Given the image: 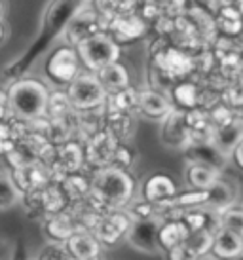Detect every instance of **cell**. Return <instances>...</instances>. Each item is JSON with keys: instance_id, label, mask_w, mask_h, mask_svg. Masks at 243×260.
Here are the masks:
<instances>
[{"instance_id": "obj_29", "label": "cell", "mask_w": 243, "mask_h": 260, "mask_svg": "<svg viewBox=\"0 0 243 260\" xmlns=\"http://www.w3.org/2000/svg\"><path fill=\"white\" fill-rule=\"evenodd\" d=\"M237 260H241V258H237Z\"/></svg>"}, {"instance_id": "obj_24", "label": "cell", "mask_w": 243, "mask_h": 260, "mask_svg": "<svg viewBox=\"0 0 243 260\" xmlns=\"http://www.w3.org/2000/svg\"><path fill=\"white\" fill-rule=\"evenodd\" d=\"M230 158H234L236 166L239 167V169H243V139L237 143V146L234 148V152H232V156H230Z\"/></svg>"}, {"instance_id": "obj_11", "label": "cell", "mask_w": 243, "mask_h": 260, "mask_svg": "<svg viewBox=\"0 0 243 260\" xmlns=\"http://www.w3.org/2000/svg\"><path fill=\"white\" fill-rule=\"evenodd\" d=\"M243 139V122L241 120H230L213 129L211 145L221 152L224 158H230L237 143Z\"/></svg>"}, {"instance_id": "obj_5", "label": "cell", "mask_w": 243, "mask_h": 260, "mask_svg": "<svg viewBox=\"0 0 243 260\" xmlns=\"http://www.w3.org/2000/svg\"><path fill=\"white\" fill-rule=\"evenodd\" d=\"M164 222L162 215H146V217H137L131 220L126 239L133 249L146 254L160 253V243H158V232Z\"/></svg>"}, {"instance_id": "obj_27", "label": "cell", "mask_w": 243, "mask_h": 260, "mask_svg": "<svg viewBox=\"0 0 243 260\" xmlns=\"http://www.w3.org/2000/svg\"><path fill=\"white\" fill-rule=\"evenodd\" d=\"M200 260H207V258H205V256H203V258H200Z\"/></svg>"}, {"instance_id": "obj_25", "label": "cell", "mask_w": 243, "mask_h": 260, "mask_svg": "<svg viewBox=\"0 0 243 260\" xmlns=\"http://www.w3.org/2000/svg\"><path fill=\"white\" fill-rule=\"evenodd\" d=\"M8 38V25L4 19H0V44H4Z\"/></svg>"}, {"instance_id": "obj_22", "label": "cell", "mask_w": 243, "mask_h": 260, "mask_svg": "<svg viewBox=\"0 0 243 260\" xmlns=\"http://www.w3.org/2000/svg\"><path fill=\"white\" fill-rule=\"evenodd\" d=\"M51 234L55 236L57 239H67L71 234H74L72 230V224L71 220L65 217V215H59V217L53 218V222H51Z\"/></svg>"}, {"instance_id": "obj_16", "label": "cell", "mask_w": 243, "mask_h": 260, "mask_svg": "<svg viewBox=\"0 0 243 260\" xmlns=\"http://www.w3.org/2000/svg\"><path fill=\"white\" fill-rule=\"evenodd\" d=\"M129 224H131L129 215H126V213H112L97 226V239H101L107 245H112L122 236H126Z\"/></svg>"}, {"instance_id": "obj_7", "label": "cell", "mask_w": 243, "mask_h": 260, "mask_svg": "<svg viewBox=\"0 0 243 260\" xmlns=\"http://www.w3.org/2000/svg\"><path fill=\"white\" fill-rule=\"evenodd\" d=\"M211 228H200L186 236L180 243L171 247L167 251V260H200L205 254H209L211 243H213Z\"/></svg>"}, {"instance_id": "obj_21", "label": "cell", "mask_w": 243, "mask_h": 260, "mask_svg": "<svg viewBox=\"0 0 243 260\" xmlns=\"http://www.w3.org/2000/svg\"><path fill=\"white\" fill-rule=\"evenodd\" d=\"M219 226L226 228V230L234 232L237 236L243 238V209H236V207H228L222 213H219Z\"/></svg>"}, {"instance_id": "obj_12", "label": "cell", "mask_w": 243, "mask_h": 260, "mask_svg": "<svg viewBox=\"0 0 243 260\" xmlns=\"http://www.w3.org/2000/svg\"><path fill=\"white\" fill-rule=\"evenodd\" d=\"M177 196V186H175V182L173 179H169L167 175H162V173H156L148 177L146 182H144L143 186V198L146 203H160V205H165V203H169Z\"/></svg>"}, {"instance_id": "obj_19", "label": "cell", "mask_w": 243, "mask_h": 260, "mask_svg": "<svg viewBox=\"0 0 243 260\" xmlns=\"http://www.w3.org/2000/svg\"><path fill=\"white\" fill-rule=\"evenodd\" d=\"M116 150H118L116 139L110 133H99L89 143V159H92L93 164L105 167L114 159Z\"/></svg>"}, {"instance_id": "obj_10", "label": "cell", "mask_w": 243, "mask_h": 260, "mask_svg": "<svg viewBox=\"0 0 243 260\" xmlns=\"http://www.w3.org/2000/svg\"><path fill=\"white\" fill-rule=\"evenodd\" d=\"M205 202L201 207L209 209L211 213H222L224 209L232 207V203L236 202V186L230 181H226L224 177H219L211 186L205 190Z\"/></svg>"}, {"instance_id": "obj_18", "label": "cell", "mask_w": 243, "mask_h": 260, "mask_svg": "<svg viewBox=\"0 0 243 260\" xmlns=\"http://www.w3.org/2000/svg\"><path fill=\"white\" fill-rule=\"evenodd\" d=\"M190 234L188 226L183 218H169L167 222H162L160 232H158V243H160V251H169L171 247L180 243L183 239Z\"/></svg>"}, {"instance_id": "obj_1", "label": "cell", "mask_w": 243, "mask_h": 260, "mask_svg": "<svg viewBox=\"0 0 243 260\" xmlns=\"http://www.w3.org/2000/svg\"><path fill=\"white\" fill-rule=\"evenodd\" d=\"M8 105L10 110L21 120L42 118L50 105V91L40 80L23 78L14 82L8 89Z\"/></svg>"}, {"instance_id": "obj_13", "label": "cell", "mask_w": 243, "mask_h": 260, "mask_svg": "<svg viewBox=\"0 0 243 260\" xmlns=\"http://www.w3.org/2000/svg\"><path fill=\"white\" fill-rule=\"evenodd\" d=\"M65 249L67 253L71 254L72 260H92V258H99L101 253V245L99 239L92 236V234H86V232H74L69 238L65 239Z\"/></svg>"}, {"instance_id": "obj_28", "label": "cell", "mask_w": 243, "mask_h": 260, "mask_svg": "<svg viewBox=\"0 0 243 260\" xmlns=\"http://www.w3.org/2000/svg\"><path fill=\"white\" fill-rule=\"evenodd\" d=\"M92 260H97V258H92Z\"/></svg>"}, {"instance_id": "obj_14", "label": "cell", "mask_w": 243, "mask_h": 260, "mask_svg": "<svg viewBox=\"0 0 243 260\" xmlns=\"http://www.w3.org/2000/svg\"><path fill=\"white\" fill-rule=\"evenodd\" d=\"M137 107L150 120H164L165 116L175 110L171 101L154 89H144L141 93H137Z\"/></svg>"}, {"instance_id": "obj_26", "label": "cell", "mask_w": 243, "mask_h": 260, "mask_svg": "<svg viewBox=\"0 0 243 260\" xmlns=\"http://www.w3.org/2000/svg\"><path fill=\"white\" fill-rule=\"evenodd\" d=\"M2 15H4V0H0V19H2Z\"/></svg>"}, {"instance_id": "obj_3", "label": "cell", "mask_w": 243, "mask_h": 260, "mask_svg": "<svg viewBox=\"0 0 243 260\" xmlns=\"http://www.w3.org/2000/svg\"><path fill=\"white\" fill-rule=\"evenodd\" d=\"M76 53L92 73H97L99 69L120 59V46L110 35L93 32L76 44Z\"/></svg>"}, {"instance_id": "obj_23", "label": "cell", "mask_w": 243, "mask_h": 260, "mask_svg": "<svg viewBox=\"0 0 243 260\" xmlns=\"http://www.w3.org/2000/svg\"><path fill=\"white\" fill-rule=\"evenodd\" d=\"M221 14H230L243 17V0H215Z\"/></svg>"}, {"instance_id": "obj_8", "label": "cell", "mask_w": 243, "mask_h": 260, "mask_svg": "<svg viewBox=\"0 0 243 260\" xmlns=\"http://www.w3.org/2000/svg\"><path fill=\"white\" fill-rule=\"evenodd\" d=\"M209 253L215 260H237L243 256V238L226 228H217Z\"/></svg>"}, {"instance_id": "obj_6", "label": "cell", "mask_w": 243, "mask_h": 260, "mask_svg": "<svg viewBox=\"0 0 243 260\" xmlns=\"http://www.w3.org/2000/svg\"><path fill=\"white\" fill-rule=\"evenodd\" d=\"M46 74L51 82L69 86L72 80L80 74V59L76 50L72 48H59L46 63Z\"/></svg>"}, {"instance_id": "obj_9", "label": "cell", "mask_w": 243, "mask_h": 260, "mask_svg": "<svg viewBox=\"0 0 243 260\" xmlns=\"http://www.w3.org/2000/svg\"><path fill=\"white\" fill-rule=\"evenodd\" d=\"M162 141L171 148H185L190 143V133H188V123L186 114L180 110H173L162 120Z\"/></svg>"}, {"instance_id": "obj_17", "label": "cell", "mask_w": 243, "mask_h": 260, "mask_svg": "<svg viewBox=\"0 0 243 260\" xmlns=\"http://www.w3.org/2000/svg\"><path fill=\"white\" fill-rule=\"evenodd\" d=\"M95 76L99 78L101 86L105 87L107 93H118L122 89H126L129 86V74L126 71V67L120 65L118 61L110 63V65L99 69Z\"/></svg>"}, {"instance_id": "obj_20", "label": "cell", "mask_w": 243, "mask_h": 260, "mask_svg": "<svg viewBox=\"0 0 243 260\" xmlns=\"http://www.w3.org/2000/svg\"><path fill=\"white\" fill-rule=\"evenodd\" d=\"M23 192L15 179L8 171H0V211L12 209L21 202Z\"/></svg>"}, {"instance_id": "obj_15", "label": "cell", "mask_w": 243, "mask_h": 260, "mask_svg": "<svg viewBox=\"0 0 243 260\" xmlns=\"http://www.w3.org/2000/svg\"><path fill=\"white\" fill-rule=\"evenodd\" d=\"M221 175V169L213 166L200 164V161H188V167L185 171V182L190 190H207Z\"/></svg>"}, {"instance_id": "obj_4", "label": "cell", "mask_w": 243, "mask_h": 260, "mask_svg": "<svg viewBox=\"0 0 243 260\" xmlns=\"http://www.w3.org/2000/svg\"><path fill=\"white\" fill-rule=\"evenodd\" d=\"M67 99H69L72 109L92 110L101 107L103 103L107 101V91H105V87L101 86L95 73L78 74L69 84Z\"/></svg>"}, {"instance_id": "obj_2", "label": "cell", "mask_w": 243, "mask_h": 260, "mask_svg": "<svg viewBox=\"0 0 243 260\" xmlns=\"http://www.w3.org/2000/svg\"><path fill=\"white\" fill-rule=\"evenodd\" d=\"M92 192L108 207H122L133 196V181L126 169L105 166L93 175Z\"/></svg>"}]
</instances>
